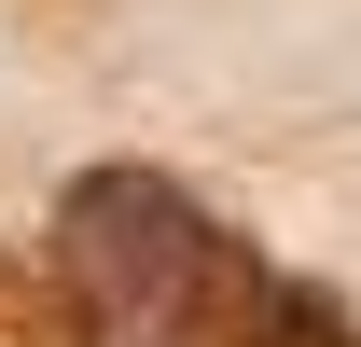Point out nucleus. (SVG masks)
<instances>
[{
	"label": "nucleus",
	"instance_id": "obj_2",
	"mask_svg": "<svg viewBox=\"0 0 361 347\" xmlns=\"http://www.w3.org/2000/svg\"><path fill=\"white\" fill-rule=\"evenodd\" d=\"M97 319L70 305V278L56 264H28V250H0V347H84Z\"/></svg>",
	"mask_w": 361,
	"mask_h": 347
},
{
	"label": "nucleus",
	"instance_id": "obj_1",
	"mask_svg": "<svg viewBox=\"0 0 361 347\" xmlns=\"http://www.w3.org/2000/svg\"><path fill=\"white\" fill-rule=\"evenodd\" d=\"M56 278L111 347H361L319 278H278L236 222H209L167 167H84L56 195Z\"/></svg>",
	"mask_w": 361,
	"mask_h": 347
}]
</instances>
